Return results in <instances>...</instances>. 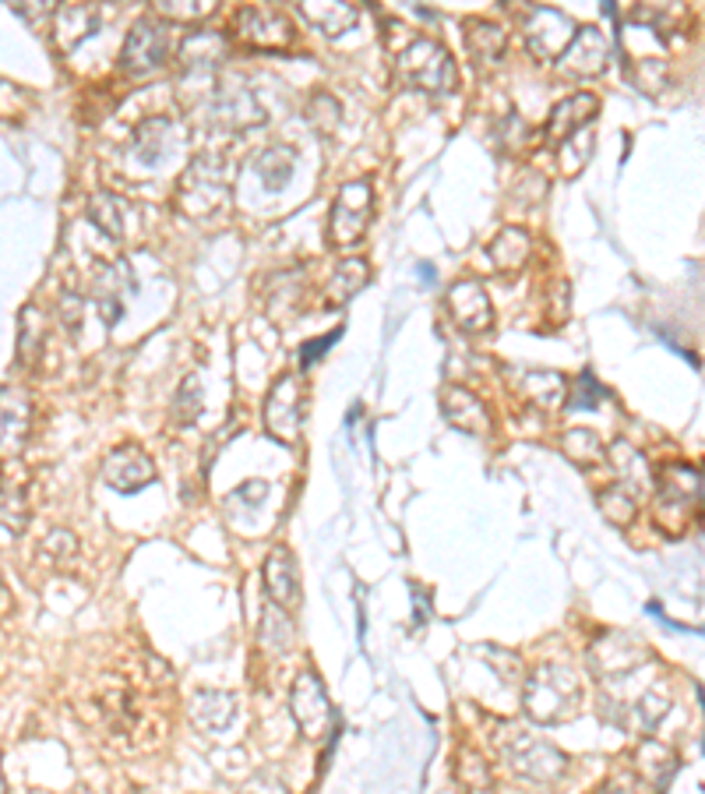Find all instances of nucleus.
<instances>
[{"instance_id": "nucleus-1", "label": "nucleus", "mask_w": 705, "mask_h": 794, "mask_svg": "<svg viewBox=\"0 0 705 794\" xmlns=\"http://www.w3.org/2000/svg\"><path fill=\"white\" fill-rule=\"evenodd\" d=\"M582 685L578 675L564 664H536L523 682V713L533 724H564L578 710Z\"/></svg>"}, {"instance_id": "nucleus-2", "label": "nucleus", "mask_w": 705, "mask_h": 794, "mask_svg": "<svg viewBox=\"0 0 705 794\" xmlns=\"http://www.w3.org/2000/svg\"><path fill=\"white\" fill-rule=\"evenodd\" d=\"M395 74L403 85L420 88V93H431V96H449L458 85V68H455L452 54L444 50L438 39H427V36L413 39L409 47L395 57Z\"/></svg>"}, {"instance_id": "nucleus-3", "label": "nucleus", "mask_w": 705, "mask_h": 794, "mask_svg": "<svg viewBox=\"0 0 705 794\" xmlns=\"http://www.w3.org/2000/svg\"><path fill=\"white\" fill-rule=\"evenodd\" d=\"M501 756L518 777H526V781H536V784L561 781L564 770H569V756H564L558 745H550L547 738L536 735V731L518 727V724H504Z\"/></svg>"}, {"instance_id": "nucleus-4", "label": "nucleus", "mask_w": 705, "mask_h": 794, "mask_svg": "<svg viewBox=\"0 0 705 794\" xmlns=\"http://www.w3.org/2000/svg\"><path fill=\"white\" fill-rule=\"evenodd\" d=\"M303 410H308V381L300 371H286L272 381V389L265 395V431L283 441V446H294L300 438L303 427Z\"/></svg>"}, {"instance_id": "nucleus-5", "label": "nucleus", "mask_w": 705, "mask_h": 794, "mask_svg": "<svg viewBox=\"0 0 705 794\" xmlns=\"http://www.w3.org/2000/svg\"><path fill=\"white\" fill-rule=\"evenodd\" d=\"M374 216V188L367 177L346 180L332 202V216H328V240L332 248H349L357 244L367 230V223Z\"/></svg>"}, {"instance_id": "nucleus-6", "label": "nucleus", "mask_w": 705, "mask_h": 794, "mask_svg": "<svg viewBox=\"0 0 705 794\" xmlns=\"http://www.w3.org/2000/svg\"><path fill=\"white\" fill-rule=\"evenodd\" d=\"M226 198V174H223V163L212 159V156H198L188 174L180 180V191H177V205L180 212H188V216L202 220L208 212H216L219 202Z\"/></svg>"}, {"instance_id": "nucleus-7", "label": "nucleus", "mask_w": 705, "mask_h": 794, "mask_svg": "<svg viewBox=\"0 0 705 794\" xmlns=\"http://www.w3.org/2000/svg\"><path fill=\"white\" fill-rule=\"evenodd\" d=\"M289 713H294L303 738H311V742L325 738V731L335 721V710H332L325 685H321L314 671H300L294 678V689H289Z\"/></svg>"}, {"instance_id": "nucleus-8", "label": "nucleus", "mask_w": 705, "mask_h": 794, "mask_svg": "<svg viewBox=\"0 0 705 794\" xmlns=\"http://www.w3.org/2000/svg\"><path fill=\"white\" fill-rule=\"evenodd\" d=\"M166 60H170V33H166V25L156 19L134 22L124 39V50H120V68L134 74V79H142V74L163 71Z\"/></svg>"}, {"instance_id": "nucleus-9", "label": "nucleus", "mask_w": 705, "mask_h": 794, "mask_svg": "<svg viewBox=\"0 0 705 794\" xmlns=\"http://www.w3.org/2000/svg\"><path fill=\"white\" fill-rule=\"evenodd\" d=\"M523 33H526V47L540 60H558L564 47L575 36V25L569 22V14L558 8H529L523 14Z\"/></svg>"}, {"instance_id": "nucleus-10", "label": "nucleus", "mask_w": 705, "mask_h": 794, "mask_svg": "<svg viewBox=\"0 0 705 794\" xmlns=\"http://www.w3.org/2000/svg\"><path fill=\"white\" fill-rule=\"evenodd\" d=\"M237 36L262 50H286V47H294L297 28L279 8H240Z\"/></svg>"}, {"instance_id": "nucleus-11", "label": "nucleus", "mask_w": 705, "mask_h": 794, "mask_svg": "<svg viewBox=\"0 0 705 794\" xmlns=\"http://www.w3.org/2000/svg\"><path fill=\"white\" fill-rule=\"evenodd\" d=\"M33 431V395L22 386H0V460L22 455Z\"/></svg>"}, {"instance_id": "nucleus-12", "label": "nucleus", "mask_w": 705, "mask_h": 794, "mask_svg": "<svg viewBox=\"0 0 705 794\" xmlns=\"http://www.w3.org/2000/svg\"><path fill=\"white\" fill-rule=\"evenodd\" d=\"M103 481L120 495H134L156 481V463L142 446H117L103 460Z\"/></svg>"}, {"instance_id": "nucleus-13", "label": "nucleus", "mask_w": 705, "mask_h": 794, "mask_svg": "<svg viewBox=\"0 0 705 794\" xmlns=\"http://www.w3.org/2000/svg\"><path fill=\"white\" fill-rule=\"evenodd\" d=\"M607 60H610V39L596 25H582L575 28L572 43L564 47V54L554 64L564 74H575V79H593V74H600L607 68Z\"/></svg>"}, {"instance_id": "nucleus-14", "label": "nucleus", "mask_w": 705, "mask_h": 794, "mask_svg": "<svg viewBox=\"0 0 705 794\" xmlns=\"http://www.w3.org/2000/svg\"><path fill=\"white\" fill-rule=\"evenodd\" d=\"M444 304H449L455 325L463 332H469V335H480V332H487L490 325H494V308H490L487 289L477 280H458L449 289Z\"/></svg>"}, {"instance_id": "nucleus-15", "label": "nucleus", "mask_w": 705, "mask_h": 794, "mask_svg": "<svg viewBox=\"0 0 705 794\" xmlns=\"http://www.w3.org/2000/svg\"><path fill=\"white\" fill-rule=\"evenodd\" d=\"M596 106L600 103H596V96H589V93H575L569 99H561L554 110H550V120L543 128V145L558 152L564 142L572 139V134L586 131L596 117Z\"/></svg>"}, {"instance_id": "nucleus-16", "label": "nucleus", "mask_w": 705, "mask_h": 794, "mask_svg": "<svg viewBox=\"0 0 705 794\" xmlns=\"http://www.w3.org/2000/svg\"><path fill=\"white\" fill-rule=\"evenodd\" d=\"M262 576H265V593H268L272 604H279L283 611L300 604V569H297L294 552H289L286 544L272 547L265 565H262Z\"/></svg>"}, {"instance_id": "nucleus-17", "label": "nucleus", "mask_w": 705, "mask_h": 794, "mask_svg": "<svg viewBox=\"0 0 705 794\" xmlns=\"http://www.w3.org/2000/svg\"><path fill=\"white\" fill-rule=\"evenodd\" d=\"M441 414L452 427H458V431H466V435H487L490 427H494V417H490L487 403L466 386H449L441 392Z\"/></svg>"}, {"instance_id": "nucleus-18", "label": "nucleus", "mask_w": 705, "mask_h": 794, "mask_svg": "<svg viewBox=\"0 0 705 794\" xmlns=\"http://www.w3.org/2000/svg\"><path fill=\"white\" fill-rule=\"evenodd\" d=\"M191 724L205 735H223L226 727H234L237 721V696L223 689H202L194 692L188 702Z\"/></svg>"}, {"instance_id": "nucleus-19", "label": "nucleus", "mask_w": 705, "mask_h": 794, "mask_svg": "<svg viewBox=\"0 0 705 794\" xmlns=\"http://www.w3.org/2000/svg\"><path fill=\"white\" fill-rule=\"evenodd\" d=\"M174 120L170 117H148L142 128L134 131V142H131V159L138 166H145V170H152V166H159L170 159V152H174Z\"/></svg>"}, {"instance_id": "nucleus-20", "label": "nucleus", "mask_w": 705, "mask_h": 794, "mask_svg": "<svg viewBox=\"0 0 705 794\" xmlns=\"http://www.w3.org/2000/svg\"><path fill=\"white\" fill-rule=\"evenodd\" d=\"M515 392L523 395L526 403L540 406V410H558L561 400H569V381L558 371H547V368H529V371H518L512 378Z\"/></svg>"}, {"instance_id": "nucleus-21", "label": "nucleus", "mask_w": 705, "mask_h": 794, "mask_svg": "<svg viewBox=\"0 0 705 794\" xmlns=\"http://www.w3.org/2000/svg\"><path fill=\"white\" fill-rule=\"evenodd\" d=\"M229 57V43L219 33H191L180 43V64L188 74H212Z\"/></svg>"}, {"instance_id": "nucleus-22", "label": "nucleus", "mask_w": 705, "mask_h": 794, "mask_svg": "<svg viewBox=\"0 0 705 794\" xmlns=\"http://www.w3.org/2000/svg\"><path fill=\"white\" fill-rule=\"evenodd\" d=\"M124 286H131V269L124 262H117L96 280V308L103 315V325L113 329L124 315Z\"/></svg>"}, {"instance_id": "nucleus-23", "label": "nucleus", "mask_w": 705, "mask_h": 794, "mask_svg": "<svg viewBox=\"0 0 705 794\" xmlns=\"http://www.w3.org/2000/svg\"><path fill=\"white\" fill-rule=\"evenodd\" d=\"M533 240L523 226H504V230L487 244V258L498 272H518L529 262Z\"/></svg>"}, {"instance_id": "nucleus-24", "label": "nucleus", "mask_w": 705, "mask_h": 794, "mask_svg": "<svg viewBox=\"0 0 705 794\" xmlns=\"http://www.w3.org/2000/svg\"><path fill=\"white\" fill-rule=\"evenodd\" d=\"M463 39H466V50L477 60H483V64L501 60L504 47H509V33L490 19H466L463 22Z\"/></svg>"}, {"instance_id": "nucleus-25", "label": "nucleus", "mask_w": 705, "mask_h": 794, "mask_svg": "<svg viewBox=\"0 0 705 794\" xmlns=\"http://www.w3.org/2000/svg\"><path fill=\"white\" fill-rule=\"evenodd\" d=\"M367 280H371V265H367L363 258H343L325 286V304L343 308L346 300H352L367 286Z\"/></svg>"}, {"instance_id": "nucleus-26", "label": "nucleus", "mask_w": 705, "mask_h": 794, "mask_svg": "<svg viewBox=\"0 0 705 794\" xmlns=\"http://www.w3.org/2000/svg\"><path fill=\"white\" fill-rule=\"evenodd\" d=\"M258 643L272 656H289L297 647V629L289 625V615L279 604H265L262 611V629H258Z\"/></svg>"}, {"instance_id": "nucleus-27", "label": "nucleus", "mask_w": 705, "mask_h": 794, "mask_svg": "<svg viewBox=\"0 0 705 794\" xmlns=\"http://www.w3.org/2000/svg\"><path fill=\"white\" fill-rule=\"evenodd\" d=\"M57 39H60V50H71V47H79V43L88 36V33H96V25H99V11L96 8H88V4H64V8H57Z\"/></svg>"}, {"instance_id": "nucleus-28", "label": "nucleus", "mask_w": 705, "mask_h": 794, "mask_svg": "<svg viewBox=\"0 0 705 794\" xmlns=\"http://www.w3.org/2000/svg\"><path fill=\"white\" fill-rule=\"evenodd\" d=\"M294 166H297V152L289 145H268L254 156V174L262 177V185L268 191H283L289 185V177H294Z\"/></svg>"}, {"instance_id": "nucleus-29", "label": "nucleus", "mask_w": 705, "mask_h": 794, "mask_svg": "<svg viewBox=\"0 0 705 794\" xmlns=\"http://www.w3.org/2000/svg\"><path fill=\"white\" fill-rule=\"evenodd\" d=\"M300 14L308 19L321 36H343L346 28L357 25L360 11L352 4H314V0H303L300 4Z\"/></svg>"}, {"instance_id": "nucleus-30", "label": "nucleus", "mask_w": 705, "mask_h": 794, "mask_svg": "<svg viewBox=\"0 0 705 794\" xmlns=\"http://www.w3.org/2000/svg\"><path fill=\"white\" fill-rule=\"evenodd\" d=\"M88 220L96 223L103 234H110V237H128V226H131V205L124 202V198L110 194V191H99V194L88 202Z\"/></svg>"}, {"instance_id": "nucleus-31", "label": "nucleus", "mask_w": 705, "mask_h": 794, "mask_svg": "<svg viewBox=\"0 0 705 794\" xmlns=\"http://www.w3.org/2000/svg\"><path fill=\"white\" fill-rule=\"evenodd\" d=\"M212 114H216L229 128H248V125H258V120H262V110H258V103L248 88H223V93L216 96V103H212Z\"/></svg>"}, {"instance_id": "nucleus-32", "label": "nucleus", "mask_w": 705, "mask_h": 794, "mask_svg": "<svg viewBox=\"0 0 705 794\" xmlns=\"http://www.w3.org/2000/svg\"><path fill=\"white\" fill-rule=\"evenodd\" d=\"M610 463H614L618 477H621L618 487L638 501L642 487H646V460H642V455L628 446V441H614V446H610Z\"/></svg>"}, {"instance_id": "nucleus-33", "label": "nucleus", "mask_w": 705, "mask_h": 794, "mask_svg": "<svg viewBox=\"0 0 705 794\" xmlns=\"http://www.w3.org/2000/svg\"><path fill=\"white\" fill-rule=\"evenodd\" d=\"M561 452L569 455L575 466H593L604 460V441L596 438L589 427H572V431L561 438Z\"/></svg>"}, {"instance_id": "nucleus-34", "label": "nucleus", "mask_w": 705, "mask_h": 794, "mask_svg": "<svg viewBox=\"0 0 705 794\" xmlns=\"http://www.w3.org/2000/svg\"><path fill=\"white\" fill-rule=\"evenodd\" d=\"M198 414H202V381H198V375H188L170 406V424L177 431H183V427H191L198 420Z\"/></svg>"}, {"instance_id": "nucleus-35", "label": "nucleus", "mask_w": 705, "mask_h": 794, "mask_svg": "<svg viewBox=\"0 0 705 794\" xmlns=\"http://www.w3.org/2000/svg\"><path fill=\"white\" fill-rule=\"evenodd\" d=\"M43 318L36 308H25L22 311V325H19V360L25 364V368H36V360L43 354Z\"/></svg>"}, {"instance_id": "nucleus-36", "label": "nucleus", "mask_w": 705, "mask_h": 794, "mask_svg": "<svg viewBox=\"0 0 705 794\" xmlns=\"http://www.w3.org/2000/svg\"><path fill=\"white\" fill-rule=\"evenodd\" d=\"M28 519V509H25V495L22 487H14L8 477H4V460H0V526L8 530H22Z\"/></svg>"}, {"instance_id": "nucleus-37", "label": "nucleus", "mask_w": 705, "mask_h": 794, "mask_svg": "<svg viewBox=\"0 0 705 794\" xmlns=\"http://www.w3.org/2000/svg\"><path fill=\"white\" fill-rule=\"evenodd\" d=\"M604 400H607V389L600 386V381H596L593 371H582L578 381H575V389H572L569 406H572V410H596Z\"/></svg>"}, {"instance_id": "nucleus-38", "label": "nucleus", "mask_w": 705, "mask_h": 794, "mask_svg": "<svg viewBox=\"0 0 705 794\" xmlns=\"http://www.w3.org/2000/svg\"><path fill=\"white\" fill-rule=\"evenodd\" d=\"M43 555L64 569V565H71V558L79 555V537H74L71 530H53L43 544Z\"/></svg>"}, {"instance_id": "nucleus-39", "label": "nucleus", "mask_w": 705, "mask_h": 794, "mask_svg": "<svg viewBox=\"0 0 705 794\" xmlns=\"http://www.w3.org/2000/svg\"><path fill=\"white\" fill-rule=\"evenodd\" d=\"M308 117L318 131H332L335 125H339L343 110H339V103H335L332 93H314V99L308 103Z\"/></svg>"}, {"instance_id": "nucleus-40", "label": "nucleus", "mask_w": 705, "mask_h": 794, "mask_svg": "<svg viewBox=\"0 0 705 794\" xmlns=\"http://www.w3.org/2000/svg\"><path fill=\"white\" fill-rule=\"evenodd\" d=\"M156 14L159 19H170V22H202L205 14H212V4H205V0H191V4L163 0V4H156Z\"/></svg>"}, {"instance_id": "nucleus-41", "label": "nucleus", "mask_w": 705, "mask_h": 794, "mask_svg": "<svg viewBox=\"0 0 705 794\" xmlns=\"http://www.w3.org/2000/svg\"><path fill=\"white\" fill-rule=\"evenodd\" d=\"M240 794H289V787L279 777V770H262V773H254L251 781L240 787Z\"/></svg>"}, {"instance_id": "nucleus-42", "label": "nucleus", "mask_w": 705, "mask_h": 794, "mask_svg": "<svg viewBox=\"0 0 705 794\" xmlns=\"http://www.w3.org/2000/svg\"><path fill=\"white\" fill-rule=\"evenodd\" d=\"M458 762H463V781L473 784V787H483L490 781V770H487V759L480 752H473V748H466L463 756H458Z\"/></svg>"}, {"instance_id": "nucleus-43", "label": "nucleus", "mask_w": 705, "mask_h": 794, "mask_svg": "<svg viewBox=\"0 0 705 794\" xmlns=\"http://www.w3.org/2000/svg\"><path fill=\"white\" fill-rule=\"evenodd\" d=\"M339 335H343V329H335V332H328V335H321V340H311L308 346H303L300 349V364H303V368H308V364L318 357V354H325V349L335 343V340H339Z\"/></svg>"}, {"instance_id": "nucleus-44", "label": "nucleus", "mask_w": 705, "mask_h": 794, "mask_svg": "<svg viewBox=\"0 0 705 794\" xmlns=\"http://www.w3.org/2000/svg\"><path fill=\"white\" fill-rule=\"evenodd\" d=\"M237 495H240L243 501H251V506H258V501H262V498L268 495V484H265V481H248Z\"/></svg>"}, {"instance_id": "nucleus-45", "label": "nucleus", "mask_w": 705, "mask_h": 794, "mask_svg": "<svg viewBox=\"0 0 705 794\" xmlns=\"http://www.w3.org/2000/svg\"><path fill=\"white\" fill-rule=\"evenodd\" d=\"M596 794H628V784L621 781V777H614V781H607Z\"/></svg>"}, {"instance_id": "nucleus-46", "label": "nucleus", "mask_w": 705, "mask_h": 794, "mask_svg": "<svg viewBox=\"0 0 705 794\" xmlns=\"http://www.w3.org/2000/svg\"><path fill=\"white\" fill-rule=\"evenodd\" d=\"M8 607V590H4V583H0V611Z\"/></svg>"}, {"instance_id": "nucleus-47", "label": "nucleus", "mask_w": 705, "mask_h": 794, "mask_svg": "<svg viewBox=\"0 0 705 794\" xmlns=\"http://www.w3.org/2000/svg\"><path fill=\"white\" fill-rule=\"evenodd\" d=\"M8 787H4V770H0V794H4Z\"/></svg>"}]
</instances>
